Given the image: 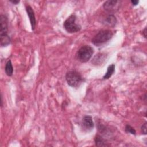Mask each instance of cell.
<instances>
[{"label": "cell", "mask_w": 147, "mask_h": 147, "mask_svg": "<svg viewBox=\"0 0 147 147\" xmlns=\"http://www.w3.org/2000/svg\"><path fill=\"white\" fill-rule=\"evenodd\" d=\"M113 36V33L110 30H102L99 32L92 38L91 42L93 44L99 46L110 40Z\"/></svg>", "instance_id": "obj_1"}, {"label": "cell", "mask_w": 147, "mask_h": 147, "mask_svg": "<svg viewBox=\"0 0 147 147\" xmlns=\"http://www.w3.org/2000/svg\"><path fill=\"white\" fill-rule=\"evenodd\" d=\"M65 79L68 84L72 87H79L83 82L81 75L75 71L68 72L65 75Z\"/></svg>", "instance_id": "obj_2"}, {"label": "cell", "mask_w": 147, "mask_h": 147, "mask_svg": "<svg viewBox=\"0 0 147 147\" xmlns=\"http://www.w3.org/2000/svg\"><path fill=\"white\" fill-rule=\"evenodd\" d=\"M94 53V49L90 45H83L82 46L76 53L77 59L82 62L86 63L88 61Z\"/></svg>", "instance_id": "obj_3"}, {"label": "cell", "mask_w": 147, "mask_h": 147, "mask_svg": "<svg viewBox=\"0 0 147 147\" xmlns=\"http://www.w3.org/2000/svg\"><path fill=\"white\" fill-rule=\"evenodd\" d=\"M76 16L75 14L71 15L64 22V28L68 33H74L80 30L81 26L76 23Z\"/></svg>", "instance_id": "obj_4"}, {"label": "cell", "mask_w": 147, "mask_h": 147, "mask_svg": "<svg viewBox=\"0 0 147 147\" xmlns=\"http://www.w3.org/2000/svg\"><path fill=\"white\" fill-rule=\"evenodd\" d=\"M120 3L118 1H107L104 2L103 7L106 11L112 13L118 10Z\"/></svg>", "instance_id": "obj_5"}, {"label": "cell", "mask_w": 147, "mask_h": 147, "mask_svg": "<svg viewBox=\"0 0 147 147\" xmlns=\"http://www.w3.org/2000/svg\"><path fill=\"white\" fill-rule=\"evenodd\" d=\"M82 127L87 131L91 130L94 126L92 118L90 115H85L82 119Z\"/></svg>", "instance_id": "obj_6"}, {"label": "cell", "mask_w": 147, "mask_h": 147, "mask_svg": "<svg viewBox=\"0 0 147 147\" xmlns=\"http://www.w3.org/2000/svg\"><path fill=\"white\" fill-rule=\"evenodd\" d=\"M1 28H0V35L7 34L8 30V20L6 16L1 14L0 17Z\"/></svg>", "instance_id": "obj_7"}, {"label": "cell", "mask_w": 147, "mask_h": 147, "mask_svg": "<svg viewBox=\"0 0 147 147\" xmlns=\"http://www.w3.org/2000/svg\"><path fill=\"white\" fill-rule=\"evenodd\" d=\"M26 11L29 16V18L30 24H31L32 29L33 30H34L35 29L36 25V21L34 11H33L32 7L29 5H28L26 6Z\"/></svg>", "instance_id": "obj_8"}, {"label": "cell", "mask_w": 147, "mask_h": 147, "mask_svg": "<svg viewBox=\"0 0 147 147\" xmlns=\"http://www.w3.org/2000/svg\"><path fill=\"white\" fill-rule=\"evenodd\" d=\"M0 42L1 45L2 47H5L8 45L11 41L10 37L7 34H4V35H0Z\"/></svg>", "instance_id": "obj_9"}, {"label": "cell", "mask_w": 147, "mask_h": 147, "mask_svg": "<svg viewBox=\"0 0 147 147\" xmlns=\"http://www.w3.org/2000/svg\"><path fill=\"white\" fill-rule=\"evenodd\" d=\"M5 70V72L7 76H12L13 73V67L11 60H9L7 61V63H6Z\"/></svg>", "instance_id": "obj_10"}, {"label": "cell", "mask_w": 147, "mask_h": 147, "mask_svg": "<svg viewBox=\"0 0 147 147\" xmlns=\"http://www.w3.org/2000/svg\"><path fill=\"white\" fill-rule=\"evenodd\" d=\"M114 71H115V65L114 64H111L110 65H109L107 69V72H106V74L103 76V78L104 79H109L113 74V73L114 72Z\"/></svg>", "instance_id": "obj_11"}, {"label": "cell", "mask_w": 147, "mask_h": 147, "mask_svg": "<svg viewBox=\"0 0 147 147\" xmlns=\"http://www.w3.org/2000/svg\"><path fill=\"white\" fill-rule=\"evenodd\" d=\"M95 141L96 145L98 146H108L106 141L99 135H96L95 138Z\"/></svg>", "instance_id": "obj_12"}, {"label": "cell", "mask_w": 147, "mask_h": 147, "mask_svg": "<svg viewBox=\"0 0 147 147\" xmlns=\"http://www.w3.org/2000/svg\"><path fill=\"white\" fill-rule=\"evenodd\" d=\"M106 24L109 25V26H114L116 22V18L113 14L109 15L105 20Z\"/></svg>", "instance_id": "obj_13"}, {"label": "cell", "mask_w": 147, "mask_h": 147, "mask_svg": "<svg viewBox=\"0 0 147 147\" xmlns=\"http://www.w3.org/2000/svg\"><path fill=\"white\" fill-rule=\"evenodd\" d=\"M125 130L126 133H130L131 134H134V135L136 134V131L135 129L132 126H131L130 125H127L125 126Z\"/></svg>", "instance_id": "obj_14"}, {"label": "cell", "mask_w": 147, "mask_h": 147, "mask_svg": "<svg viewBox=\"0 0 147 147\" xmlns=\"http://www.w3.org/2000/svg\"><path fill=\"white\" fill-rule=\"evenodd\" d=\"M146 124L147 123L146 122H145L141 126V130L142 131V133L144 134H146Z\"/></svg>", "instance_id": "obj_15"}, {"label": "cell", "mask_w": 147, "mask_h": 147, "mask_svg": "<svg viewBox=\"0 0 147 147\" xmlns=\"http://www.w3.org/2000/svg\"><path fill=\"white\" fill-rule=\"evenodd\" d=\"M142 35L144 36L145 38L146 37V27L144 28V29L142 31Z\"/></svg>", "instance_id": "obj_16"}, {"label": "cell", "mask_w": 147, "mask_h": 147, "mask_svg": "<svg viewBox=\"0 0 147 147\" xmlns=\"http://www.w3.org/2000/svg\"><path fill=\"white\" fill-rule=\"evenodd\" d=\"M9 1H10V2H11L12 3L15 4V5H17V4H18V3L20 2L19 1H16V0H10Z\"/></svg>", "instance_id": "obj_17"}, {"label": "cell", "mask_w": 147, "mask_h": 147, "mask_svg": "<svg viewBox=\"0 0 147 147\" xmlns=\"http://www.w3.org/2000/svg\"><path fill=\"white\" fill-rule=\"evenodd\" d=\"M131 3L133 4V5H134V6H136V5H137L138 3V1L132 0V1H131Z\"/></svg>", "instance_id": "obj_18"}]
</instances>
